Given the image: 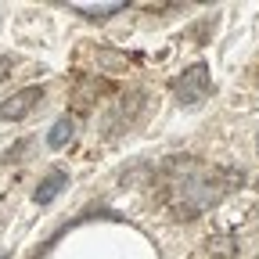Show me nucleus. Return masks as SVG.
Returning a JSON list of instances; mask_svg holds the SVG:
<instances>
[{"label":"nucleus","instance_id":"39448f33","mask_svg":"<svg viewBox=\"0 0 259 259\" xmlns=\"http://www.w3.org/2000/svg\"><path fill=\"white\" fill-rule=\"evenodd\" d=\"M205 252L212 259H238V238L227 234V231H216L205 238Z\"/></svg>","mask_w":259,"mask_h":259},{"label":"nucleus","instance_id":"1a4fd4ad","mask_svg":"<svg viewBox=\"0 0 259 259\" xmlns=\"http://www.w3.org/2000/svg\"><path fill=\"white\" fill-rule=\"evenodd\" d=\"M220 180L227 191H238V187H245V169H220Z\"/></svg>","mask_w":259,"mask_h":259},{"label":"nucleus","instance_id":"9b49d317","mask_svg":"<svg viewBox=\"0 0 259 259\" xmlns=\"http://www.w3.org/2000/svg\"><path fill=\"white\" fill-rule=\"evenodd\" d=\"M11 69H15V58H8V54H4V58H0V83L11 76Z\"/></svg>","mask_w":259,"mask_h":259},{"label":"nucleus","instance_id":"6e6552de","mask_svg":"<svg viewBox=\"0 0 259 259\" xmlns=\"http://www.w3.org/2000/svg\"><path fill=\"white\" fill-rule=\"evenodd\" d=\"M169 212H173V220H180V223H191V220H198V216H202L194 205H187V202H180V198L173 202V209H169Z\"/></svg>","mask_w":259,"mask_h":259},{"label":"nucleus","instance_id":"f8f14e48","mask_svg":"<svg viewBox=\"0 0 259 259\" xmlns=\"http://www.w3.org/2000/svg\"><path fill=\"white\" fill-rule=\"evenodd\" d=\"M0 259H11V252H4V255H0Z\"/></svg>","mask_w":259,"mask_h":259},{"label":"nucleus","instance_id":"9d476101","mask_svg":"<svg viewBox=\"0 0 259 259\" xmlns=\"http://www.w3.org/2000/svg\"><path fill=\"white\" fill-rule=\"evenodd\" d=\"M126 4H105V8H76L79 15H90V18H108V15H115V11H122Z\"/></svg>","mask_w":259,"mask_h":259},{"label":"nucleus","instance_id":"423d86ee","mask_svg":"<svg viewBox=\"0 0 259 259\" xmlns=\"http://www.w3.org/2000/svg\"><path fill=\"white\" fill-rule=\"evenodd\" d=\"M151 173V162H144V158H134V162H126V166L115 173V184L119 187H134L137 180H144Z\"/></svg>","mask_w":259,"mask_h":259},{"label":"nucleus","instance_id":"0eeeda50","mask_svg":"<svg viewBox=\"0 0 259 259\" xmlns=\"http://www.w3.org/2000/svg\"><path fill=\"white\" fill-rule=\"evenodd\" d=\"M72 134H76V122L69 119V115H65V119H58L51 130H47V148H65V144H69L72 141Z\"/></svg>","mask_w":259,"mask_h":259},{"label":"nucleus","instance_id":"f257e3e1","mask_svg":"<svg viewBox=\"0 0 259 259\" xmlns=\"http://www.w3.org/2000/svg\"><path fill=\"white\" fill-rule=\"evenodd\" d=\"M177 187H180V202L194 205L198 212L212 209V205L223 198V194H227V187H223V180H220V169H209V166H202L194 177L180 180Z\"/></svg>","mask_w":259,"mask_h":259},{"label":"nucleus","instance_id":"7ed1b4c3","mask_svg":"<svg viewBox=\"0 0 259 259\" xmlns=\"http://www.w3.org/2000/svg\"><path fill=\"white\" fill-rule=\"evenodd\" d=\"M40 101H44V87H22V90H15L11 97L0 101V122H18V119H25Z\"/></svg>","mask_w":259,"mask_h":259},{"label":"nucleus","instance_id":"20e7f679","mask_svg":"<svg viewBox=\"0 0 259 259\" xmlns=\"http://www.w3.org/2000/svg\"><path fill=\"white\" fill-rule=\"evenodd\" d=\"M65 187H69V173H65V169H51V173L36 184V191H32V202H36V205H51Z\"/></svg>","mask_w":259,"mask_h":259},{"label":"nucleus","instance_id":"ddd939ff","mask_svg":"<svg viewBox=\"0 0 259 259\" xmlns=\"http://www.w3.org/2000/svg\"><path fill=\"white\" fill-rule=\"evenodd\" d=\"M255 191H259V177H255Z\"/></svg>","mask_w":259,"mask_h":259},{"label":"nucleus","instance_id":"f03ea898","mask_svg":"<svg viewBox=\"0 0 259 259\" xmlns=\"http://www.w3.org/2000/svg\"><path fill=\"white\" fill-rule=\"evenodd\" d=\"M173 97H177V105H198L202 97L212 90V76H209V65L205 61H194L187 65V69L173 79Z\"/></svg>","mask_w":259,"mask_h":259},{"label":"nucleus","instance_id":"4468645a","mask_svg":"<svg viewBox=\"0 0 259 259\" xmlns=\"http://www.w3.org/2000/svg\"><path fill=\"white\" fill-rule=\"evenodd\" d=\"M255 259H259V255H255Z\"/></svg>","mask_w":259,"mask_h":259}]
</instances>
